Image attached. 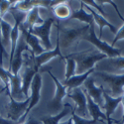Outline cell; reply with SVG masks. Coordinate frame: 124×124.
I'll list each match as a JSON object with an SVG mask.
<instances>
[{"label":"cell","mask_w":124,"mask_h":124,"mask_svg":"<svg viewBox=\"0 0 124 124\" xmlns=\"http://www.w3.org/2000/svg\"><path fill=\"white\" fill-rule=\"evenodd\" d=\"M0 124H23V120L20 119L19 121H12V120H9L7 118L0 116Z\"/></svg>","instance_id":"28"},{"label":"cell","mask_w":124,"mask_h":124,"mask_svg":"<svg viewBox=\"0 0 124 124\" xmlns=\"http://www.w3.org/2000/svg\"><path fill=\"white\" fill-rule=\"evenodd\" d=\"M20 32H21V34L24 36L25 41H26L28 47H30L31 49H32L31 51L33 52V54L35 56H39V55L44 53L45 50H44V48L42 46H41V44H40L41 41H40V39L37 36L29 33L28 31H26L25 29H23L21 26H20Z\"/></svg>","instance_id":"16"},{"label":"cell","mask_w":124,"mask_h":124,"mask_svg":"<svg viewBox=\"0 0 124 124\" xmlns=\"http://www.w3.org/2000/svg\"><path fill=\"white\" fill-rule=\"evenodd\" d=\"M85 95H86V101H87V110H88V114L91 116V118L93 119L94 121H98L99 118H102L106 120V116H105V113H103L101 111L100 106L95 103L92 98L85 92Z\"/></svg>","instance_id":"21"},{"label":"cell","mask_w":124,"mask_h":124,"mask_svg":"<svg viewBox=\"0 0 124 124\" xmlns=\"http://www.w3.org/2000/svg\"><path fill=\"white\" fill-rule=\"evenodd\" d=\"M106 58V55L100 53L98 51L94 52L93 49L77 52L75 56L77 62V74L81 75L92 69H95L96 64Z\"/></svg>","instance_id":"2"},{"label":"cell","mask_w":124,"mask_h":124,"mask_svg":"<svg viewBox=\"0 0 124 124\" xmlns=\"http://www.w3.org/2000/svg\"><path fill=\"white\" fill-rule=\"evenodd\" d=\"M39 11H40L39 7H34L30 12H28L26 20L24 21L23 24H21V27L23 29H25L26 31H28V32H30V31L33 29V27L43 24L45 20L41 18Z\"/></svg>","instance_id":"18"},{"label":"cell","mask_w":124,"mask_h":124,"mask_svg":"<svg viewBox=\"0 0 124 124\" xmlns=\"http://www.w3.org/2000/svg\"><path fill=\"white\" fill-rule=\"evenodd\" d=\"M13 27L8 22H6L4 19L1 21V33H2V44L5 47L11 44V32Z\"/></svg>","instance_id":"23"},{"label":"cell","mask_w":124,"mask_h":124,"mask_svg":"<svg viewBox=\"0 0 124 124\" xmlns=\"http://www.w3.org/2000/svg\"><path fill=\"white\" fill-rule=\"evenodd\" d=\"M85 86V91L92 98L95 103L100 106V108L103 107L104 104V99H103V92H104L105 88L104 85H101L100 86H96L94 84V78L92 77H89L84 84Z\"/></svg>","instance_id":"12"},{"label":"cell","mask_w":124,"mask_h":124,"mask_svg":"<svg viewBox=\"0 0 124 124\" xmlns=\"http://www.w3.org/2000/svg\"><path fill=\"white\" fill-rule=\"evenodd\" d=\"M74 110V107L71 106V104L70 103H65L64 104V108L59 114L57 115H46L40 118V121L43 124H60V121L63 119L65 116H67L68 114L71 113V111Z\"/></svg>","instance_id":"20"},{"label":"cell","mask_w":124,"mask_h":124,"mask_svg":"<svg viewBox=\"0 0 124 124\" xmlns=\"http://www.w3.org/2000/svg\"><path fill=\"white\" fill-rule=\"evenodd\" d=\"M85 7L87 8V9H89V12L91 13L92 16H93L94 22L97 24V26L99 28V35H98V38L99 39H101V37H102V32H103V29H104V27H108L113 34H116L117 33V28L114 25H112L110 22H108L107 19L105 17H103L102 15H100L99 13H97L96 11H94L92 8H90V7L86 6V5H85Z\"/></svg>","instance_id":"19"},{"label":"cell","mask_w":124,"mask_h":124,"mask_svg":"<svg viewBox=\"0 0 124 124\" xmlns=\"http://www.w3.org/2000/svg\"><path fill=\"white\" fill-rule=\"evenodd\" d=\"M70 20H78V21H80L82 23H85V25H88V26L94 25L93 16L91 15V13H86V11L85 10V4L82 1H80V8L79 9H78V10L71 9V14H70L69 20L64 23H69Z\"/></svg>","instance_id":"15"},{"label":"cell","mask_w":124,"mask_h":124,"mask_svg":"<svg viewBox=\"0 0 124 124\" xmlns=\"http://www.w3.org/2000/svg\"><path fill=\"white\" fill-rule=\"evenodd\" d=\"M3 91H5V88H4V86H1V85H0V93H2Z\"/></svg>","instance_id":"32"},{"label":"cell","mask_w":124,"mask_h":124,"mask_svg":"<svg viewBox=\"0 0 124 124\" xmlns=\"http://www.w3.org/2000/svg\"><path fill=\"white\" fill-rule=\"evenodd\" d=\"M42 122H41L40 120L39 121H37V120H35L33 117H28L27 119H26V121L23 123V124H41Z\"/></svg>","instance_id":"29"},{"label":"cell","mask_w":124,"mask_h":124,"mask_svg":"<svg viewBox=\"0 0 124 124\" xmlns=\"http://www.w3.org/2000/svg\"><path fill=\"white\" fill-rule=\"evenodd\" d=\"M76 53H71L68 56H65V60L66 61V75L65 78L66 79H69L70 78L76 76L77 74V62L75 59Z\"/></svg>","instance_id":"22"},{"label":"cell","mask_w":124,"mask_h":124,"mask_svg":"<svg viewBox=\"0 0 124 124\" xmlns=\"http://www.w3.org/2000/svg\"><path fill=\"white\" fill-rule=\"evenodd\" d=\"M95 70L111 75H120L121 71L124 70V57L119 56L102 60L96 64Z\"/></svg>","instance_id":"8"},{"label":"cell","mask_w":124,"mask_h":124,"mask_svg":"<svg viewBox=\"0 0 124 124\" xmlns=\"http://www.w3.org/2000/svg\"><path fill=\"white\" fill-rule=\"evenodd\" d=\"M56 22H57V20L54 17L47 18L43 24L33 27V29L29 32L31 34L37 36L40 39L41 43H42V45L44 46V48L47 51L53 50V44H52V42H51V37L50 36H51L52 26H53L54 24H56Z\"/></svg>","instance_id":"6"},{"label":"cell","mask_w":124,"mask_h":124,"mask_svg":"<svg viewBox=\"0 0 124 124\" xmlns=\"http://www.w3.org/2000/svg\"><path fill=\"white\" fill-rule=\"evenodd\" d=\"M93 76H96L102 79V81L108 86V94L112 97H119L123 95L124 92V74L123 75H111L102 73V71H94Z\"/></svg>","instance_id":"3"},{"label":"cell","mask_w":124,"mask_h":124,"mask_svg":"<svg viewBox=\"0 0 124 124\" xmlns=\"http://www.w3.org/2000/svg\"><path fill=\"white\" fill-rule=\"evenodd\" d=\"M82 40L87 41V42L91 43L92 45H94V47L98 50V52L106 55L107 58H115V57L121 56L120 49L112 47L110 44H107L106 42L99 39L98 36H96L95 31H94V25H91L89 27L88 32L84 36Z\"/></svg>","instance_id":"4"},{"label":"cell","mask_w":124,"mask_h":124,"mask_svg":"<svg viewBox=\"0 0 124 124\" xmlns=\"http://www.w3.org/2000/svg\"><path fill=\"white\" fill-rule=\"evenodd\" d=\"M117 124H123V123H121L120 121H117Z\"/></svg>","instance_id":"33"},{"label":"cell","mask_w":124,"mask_h":124,"mask_svg":"<svg viewBox=\"0 0 124 124\" xmlns=\"http://www.w3.org/2000/svg\"><path fill=\"white\" fill-rule=\"evenodd\" d=\"M47 71L50 75V77L52 78V79L55 81L56 88H57L55 96L48 104V110L51 113V115H57L61 112V109H63V107H64L63 99L68 95V88L54 76V74L52 73L50 69H48Z\"/></svg>","instance_id":"5"},{"label":"cell","mask_w":124,"mask_h":124,"mask_svg":"<svg viewBox=\"0 0 124 124\" xmlns=\"http://www.w3.org/2000/svg\"><path fill=\"white\" fill-rule=\"evenodd\" d=\"M12 3L11 1H6V0H1L0 1V14H1L2 18L5 16L7 12H9V9L11 8Z\"/></svg>","instance_id":"26"},{"label":"cell","mask_w":124,"mask_h":124,"mask_svg":"<svg viewBox=\"0 0 124 124\" xmlns=\"http://www.w3.org/2000/svg\"><path fill=\"white\" fill-rule=\"evenodd\" d=\"M103 99H104V104H103V109L105 110V116L107 124H112V122L117 123V120L112 119L111 115L114 113L118 105L122 102V96L119 97H112L110 94H108L106 90L103 92Z\"/></svg>","instance_id":"13"},{"label":"cell","mask_w":124,"mask_h":124,"mask_svg":"<svg viewBox=\"0 0 124 124\" xmlns=\"http://www.w3.org/2000/svg\"><path fill=\"white\" fill-rule=\"evenodd\" d=\"M95 71V69H92L88 71L85 74H81V75H76L74 77L70 78L69 79H65L62 84H63L69 90H73L75 88H78V87H80L82 85L85 84V81L93 74Z\"/></svg>","instance_id":"17"},{"label":"cell","mask_w":124,"mask_h":124,"mask_svg":"<svg viewBox=\"0 0 124 124\" xmlns=\"http://www.w3.org/2000/svg\"><path fill=\"white\" fill-rule=\"evenodd\" d=\"M50 9L54 13L55 17L61 20V22L68 21L71 14V8L68 1H52Z\"/></svg>","instance_id":"14"},{"label":"cell","mask_w":124,"mask_h":124,"mask_svg":"<svg viewBox=\"0 0 124 124\" xmlns=\"http://www.w3.org/2000/svg\"><path fill=\"white\" fill-rule=\"evenodd\" d=\"M8 96L10 98V102L4 105V112L7 116V119L12 121H19L27 111L30 103V97L24 101H16L12 95Z\"/></svg>","instance_id":"7"},{"label":"cell","mask_w":124,"mask_h":124,"mask_svg":"<svg viewBox=\"0 0 124 124\" xmlns=\"http://www.w3.org/2000/svg\"><path fill=\"white\" fill-rule=\"evenodd\" d=\"M58 29V39L60 41L61 50H69L71 48H76L80 41H82L84 36L88 32V25L81 27H68L66 25L56 22Z\"/></svg>","instance_id":"1"},{"label":"cell","mask_w":124,"mask_h":124,"mask_svg":"<svg viewBox=\"0 0 124 124\" xmlns=\"http://www.w3.org/2000/svg\"><path fill=\"white\" fill-rule=\"evenodd\" d=\"M60 124H74V120H73V117L70 116V118L69 120H67V121H65V122H62V123H60Z\"/></svg>","instance_id":"31"},{"label":"cell","mask_w":124,"mask_h":124,"mask_svg":"<svg viewBox=\"0 0 124 124\" xmlns=\"http://www.w3.org/2000/svg\"><path fill=\"white\" fill-rule=\"evenodd\" d=\"M71 117H73V120H74V124H96V121H94L93 119H86V118H82V117H79L78 115H77L75 113V110L71 111L70 113Z\"/></svg>","instance_id":"24"},{"label":"cell","mask_w":124,"mask_h":124,"mask_svg":"<svg viewBox=\"0 0 124 124\" xmlns=\"http://www.w3.org/2000/svg\"><path fill=\"white\" fill-rule=\"evenodd\" d=\"M122 105H123V116H122V119H121V123H123L124 124V92H123V95H122Z\"/></svg>","instance_id":"30"},{"label":"cell","mask_w":124,"mask_h":124,"mask_svg":"<svg viewBox=\"0 0 124 124\" xmlns=\"http://www.w3.org/2000/svg\"><path fill=\"white\" fill-rule=\"evenodd\" d=\"M27 50H29V47L26 43L24 36L22 35V37L18 41V44L13 56V60L11 64L9 65V69H8V70L11 71L13 75H19V71L21 70L23 67V54Z\"/></svg>","instance_id":"10"},{"label":"cell","mask_w":124,"mask_h":124,"mask_svg":"<svg viewBox=\"0 0 124 124\" xmlns=\"http://www.w3.org/2000/svg\"><path fill=\"white\" fill-rule=\"evenodd\" d=\"M120 40H124V22H123V26L119 30H117V33L115 34V37H114V39H113V41H112L111 46L114 47L115 44L118 42V41H120Z\"/></svg>","instance_id":"27"},{"label":"cell","mask_w":124,"mask_h":124,"mask_svg":"<svg viewBox=\"0 0 124 124\" xmlns=\"http://www.w3.org/2000/svg\"><path fill=\"white\" fill-rule=\"evenodd\" d=\"M41 88H42V76H41V74L38 73L34 77V78L32 80V84H31V86H30V89H31L30 103H29V106L27 108L26 113L21 117V119L23 121H25L27 119L30 111L32 110L35 107V105H37L38 102L40 101V98H41Z\"/></svg>","instance_id":"11"},{"label":"cell","mask_w":124,"mask_h":124,"mask_svg":"<svg viewBox=\"0 0 124 124\" xmlns=\"http://www.w3.org/2000/svg\"><path fill=\"white\" fill-rule=\"evenodd\" d=\"M2 16L0 14V66L3 67V56L5 57H9L10 55L7 53V51L5 50L3 44H2V33H1V21H2Z\"/></svg>","instance_id":"25"},{"label":"cell","mask_w":124,"mask_h":124,"mask_svg":"<svg viewBox=\"0 0 124 124\" xmlns=\"http://www.w3.org/2000/svg\"><path fill=\"white\" fill-rule=\"evenodd\" d=\"M68 96L73 99L76 103V106L74 107L76 114L78 115L79 117L86 118L88 114V110H87V101L85 90L81 87L75 88L69 92Z\"/></svg>","instance_id":"9"}]
</instances>
